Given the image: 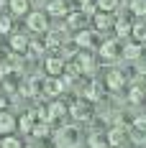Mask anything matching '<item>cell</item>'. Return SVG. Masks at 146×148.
Wrapping results in <instances>:
<instances>
[{
  "label": "cell",
  "mask_w": 146,
  "mask_h": 148,
  "mask_svg": "<svg viewBox=\"0 0 146 148\" xmlns=\"http://www.w3.org/2000/svg\"><path fill=\"white\" fill-rule=\"evenodd\" d=\"M77 140H80L77 128H62V130L54 135V143H57L59 148H74V146H77Z\"/></svg>",
  "instance_id": "1"
},
{
  "label": "cell",
  "mask_w": 146,
  "mask_h": 148,
  "mask_svg": "<svg viewBox=\"0 0 146 148\" xmlns=\"http://www.w3.org/2000/svg\"><path fill=\"white\" fill-rule=\"evenodd\" d=\"M64 66H67L64 56H57V54L46 56V61H44V72H46V77H59V74H64Z\"/></svg>",
  "instance_id": "2"
},
{
  "label": "cell",
  "mask_w": 146,
  "mask_h": 148,
  "mask_svg": "<svg viewBox=\"0 0 146 148\" xmlns=\"http://www.w3.org/2000/svg\"><path fill=\"white\" fill-rule=\"evenodd\" d=\"M26 26H28V31H33V33H46V31H49V18H46V13H28Z\"/></svg>",
  "instance_id": "3"
},
{
  "label": "cell",
  "mask_w": 146,
  "mask_h": 148,
  "mask_svg": "<svg viewBox=\"0 0 146 148\" xmlns=\"http://www.w3.org/2000/svg\"><path fill=\"white\" fill-rule=\"evenodd\" d=\"M69 115H72L77 123H85V120H90V107H87V100H74L72 105H69Z\"/></svg>",
  "instance_id": "4"
},
{
  "label": "cell",
  "mask_w": 146,
  "mask_h": 148,
  "mask_svg": "<svg viewBox=\"0 0 146 148\" xmlns=\"http://www.w3.org/2000/svg\"><path fill=\"white\" fill-rule=\"evenodd\" d=\"M98 51H100V59H102V61H113V59H118V54H120V49H118V41H116V38L102 41Z\"/></svg>",
  "instance_id": "5"
},
{
  "label": "cell",
  "mask_w": 146,
  "mask_h": 148,
  "mask_svg": "<svg viewBox=\"0 0 146 148\" xmlns=\"http://www.w3.org/2000/svg\"><path fill=\"white\" fill-rule=\"evenodd\" d=\"M64 79H59V77H46L44 79V95L46 97H57V95H62L64 92Z\"/></svg>",
  "instance_id": "6"
},
{
  "label": "cell",
  "mask_w": 146,
  "mask_h": 148,
  "mask_svg": "<svg viewBox=\"0 0 146 148\" xmlns=\"http://www.w3.org/2000/svg\"><path fill=\"white\" fill-rule=\"evenodd\" d=\"M126 135H128V130H126L123 125H113V128L105 133V138H108V146H110V148H118L123 140H126Z\"/></svg>",
  "instance_id": "7"
},
{
  "label": "cell",
  "mask_w": 146,
  "mask_h": 148,
  "mask_svg": "<svg viewBox=\"0 0 146 148\" xmlns=\"http://www.w3.org/2000/svg\"><path fill=\"white\" fill-rule=\"evenodd\" d=\"M105 84H108V89H123V84H126V74L120 72V69H108V74H105Z\"/></svg>",
  "instance_id": "8"
},
{
  "label": "cell",
  "mask_w": 146,
  "mask_h": 148,
  "mask_svg": "<svg viewBox=\"0 0 146 148\" xmlns=\"http://www.w3.org/2000/svg\"><path fill=\"white\" fill-rule=\"evenodd\" d=\"M102 89H105V87H102V82L92 79L87 87H85L82 95H85V100H90V102H100V100H102Z\"/></svg>",
  "instance_id": "9"
},
{
  "label": "cell",
  "mask_w": 146,
  "mask_h": 148,
  "mask_svg": "<svg viewBox=\"0 0 146 148\" xmlns=\"http://www.w3.org/2000/svg\"><path fill=\"white\" fill-rule=\"evenodd\" d=\"M15 118L8 112V110H0V135H10L15 130Z\"/></svg>",
  "instance_id": "10"
},
{
  "label": "cell",
  "mask_w": 146,
  "mask_h": 148,
  "mask_svg": "<svg viewBox=\"0 0 146 148\" xmlns=\"http://www.w3.org/2000/svg\"><path fill=\"white\" fill-rule=\"evenodd\" d=\"M28 44H31V38L26 33H13L10 36V49H13L15 54H26L28 51Z\"/></svg>",
  "instance_id": "11"
},
{
  "label": "cell",
  "mask_w": 146,
  "mask_h": 148,
  "mask_svg": "<svg viewBox=\"0 0 146 148\" xmlns=\"http://www.w3.org/2000/svg\"><path fill=\"white\" fill-rule=\"evenodd\" d=\"M46 13L57 15V18H64V15H69V8H67L64 0H49V3H46Z\"/></svg>",
  "instance_id": "12"
},
{
  "label": "cell",
  "mask_w": 146,
  "mask_h": 148,
  "mask_svg": "<svg viewBox=\"0 0 146 148\" xmlns=\"http://www.w3.org/2000/svg\"><path fill=\"white\" fill-rule=\"evenodd\" d=\"M92 26H95L98 31H108L110 26H116V21H113V15H110V13H102V10H100V13L92 15Z\"/></svg>",
  "instance_id": "13"
},
{
  "label": "cell",
  "mask_w": 146,
  "mask_h": 148,
  "mask_svg": "<svg viewBox=\"0 0 146 148\" xmlns=\"http://www.w3.org/2000/svg\"><path fill=\"white\" fill-rule=\"evenodd\" d=\"M113 28H116V36L126 38V36L133 31V23L128 21V15H118V18H116V26H113Z\"/></svg>",
  "instance_id": "14"
},
{
  "label": "cell",
  "mask_w": 146,
  "mask_h": 148,
  "mask_svg": "<svg viewBox=\"0 0 146 148\" xmlns=\"http://www.w3.org/2000/svg\"><path fill=\"white\" fill-rule=\"evenodd\" d=\"M131 133H133V140H136V143H141V140L146 138V115H138V118L133 120Z\"/></svg>",
  "instance_id": "15"
},
{
  "label": "cell",
  "mask_w": 146,
  "mask_h": 148,
  "mask_svg": "<svg viewBox=\"0 0 146 148\" xmlns=\"http://www.w3.org/2000/svg\"><path fill=\"white\" fill-rule=\"evenodd\" d=\"M46 107H49V118H51V120H59V118H64V115L69 112V107H67L64 102H59V100L49 102Z\"/></svg>",
  "instance_id": "16"
},
{
  "label": "cell",
  "mask_w": 146,
  "mask_h": 148,
  "mask_svg": "<svg viewBox=\"0 0 146 148\" xmlns=\"http://www.w3.org/2000/svg\"><path fill=\"white\" fill-rule=\"evenodd\" d=\"M120 54H123V59H128V61H136L138 56H141V44L131 41V44H126L123 49H120Z\"/></svg>",
  "instance_id": "17"
},
{
  "label": "cell",
  "mask_w": 146,
  "mask_h": 148,
  "mask_svg": "<svg viewBox=\"0 0 146 148\" xmlns=\"http://www.w3.org/2000/svg\"><path fill=\"white\" fill-rule=\"evenodd\" d=\"M77 64H80L82 74H92V72H95V59L90 56L87 51H85V54H77Z\"/></svg>",
  "instance_id": "18"
},
{
  "label": "cell",
  "mask_w": 146,
  "mask_h": 148,
  "mask_svg": "<svg viewBox=\"0 0 146 148\" xmlns=\"http://www.w3.org/2000/svg\"><path fill=\"white\" fill-rule=\"evenodd\" d=\"M74 44L80 46V49H90V46H92V33H90L87 28L77 31V33H74Z\"/></svg>",
  "instance_id": "19"
},
{
  "label": "cell",
  "mask_w": 146,
  "mask_h": 148,
  "mask_svg": "<svg viewBox=\"0 0 146 148\" xmlns=\"http://www.w3.org/2000/svg\"><path fill=\"white\" fill-rule=\"evenodd\" d=\"M64 72H67V79H64V84H69V82H74V79H80L82 69H80V64H77V61H67Z\"/></svg>",
  "instance_id": "20"
},
{
  "label": "cell",
  "mask_w": 146,
  "mask_h": 148,
  "mask_svg": "<svg viewBox=\"0 0 146 148\" xmlns=\"http://www.w3.org/2000/svg\"><path fill=\"white\" fill-rule=\"evenodd\" d=\"M8 8L13 15H26L28 13V0H8Z\"/></svg>",
  "instance_id": "21"
},
{
  "label": "cell",
  "mask_w": 146,
  "mask_h": 148,
  "mask_svg": "<svg viewBox=\"0 0 146 148\" xmlns=\"http://www.w3.org/2000/svg\"><path fill=\"white\" fill-rule=\"evenodd\" d=\"M33 118H36L33 112H26V115H21V120H18V128H21V130H23L26 135H31L33 125H36V123H33Z\"/></svg>",
  "instance_id": "22"
},
{
  "label": "cell",
  "mask_w": 146,
  "mask_h": 148,
  "mask_svg": "<svg viewBox=\"0 0 146 148\" xmlns=\"http://www.w3.org/2000/svg\"><path fill=\"white\" fill-rule=\"evenodd\" d=\"M31 135H33V138H46V135H51V125H49L46 120H41V123H36V125H33Z\"/></svg>",
  "instance_id": "23"
},
{
  "label": "cell",
  "mask_w": 146,
  "mask_h": 148,
  "mask_svg": "<svg viewBox=\"0 0 146 148\" xmlns=\"http://www.w3.org/2000/svg\"><path fill=\"white\" fill-rule=\"evenodd\" d=\"M128 102L131 105H141L144 102V89L138 87V84H133V87L128 89Z\"/></svg>",
  "instance_id": "24"
},
{
  "label": "cell",
  "mask_w": 146,
  "mask_h": 148,
  "mask_svg": "<svg viewBox=\"0 0 146 148\" xmlns=\"http://www.w3.org/2000/svg\"><path fill=\"white\" fill-rule=\"evenodd\" d=\"M80 10L87 15V18H92L95 13H100V10H98V3H95V0H82V3H80Z\"/></svg>",
  "instance_id": "25"
},
{
  "label": "cell",
  "mask_w": 146,
  "mask_h": 148,
  "mask_svg": "<svg viewBox=\"0 0 146 148\" xmlns=\"http://www.w3.org/2000/svg\"><path fill=\"white\" fill-rule=\"evenodd\" d=\"M133 41L136 44H144L146 41V23H133Z\"/></svg>",
  "instance_id": "26"
},
{
  "label": "cell",
  "mask_w": 146,
  "mask_h": 148,
  "mask_svg": "<svg viewBox=\"0 0 146 148\" xmlns=\"http://www.w3.org/2000/svg\"><path fill=\"white\" fill-rule=\"evenodd\" d=\"M90 148H108V138H105V133H92V135H90Z\"/></svg>",
  "instance_id": "27"
},
{
  "label": "cell",
  "mask_w": 146,
  "mask_h": 148,
  "mask_svg": "<svg viewBox=\"0 0 146 148\" xmlns=\"http://www.w3.org/2000/svg\"><path fill=\"white\" fill-rule=\"evenodd\" d=\"M87 21V15L82 13V10H77V13H69V26H74L77 31H82V23Z\"/></svg>",
  "instance_id": "28"
},
{
  "label": "cell",
  "mask_w": 146,
  "mask_h": 148,
  "mask_svg": "<svg viewBox=\"0 0 146 148\" xmlns=\"http://www.w3.org/2000/svg\"><path fill=\"white\" fill-rule=\"evenodd\" d=\"M98 3V10H102V13H113L118 8V0H95Z\"/></svg>",
  "instance_id": "29"
},
{
  "label": "cell",
  "mask_w": 146,
  "mask_h": 148,
  "mask_svg": "<svg viewBox=\"0 0 146 148\" xmlns=\"http://www.w3.org/2000/svg\"><path fill=\"white\" fill-rule=\"evenodd\" d=\"M0 148H21V140H18V138H13V135H3Z\"/></svg>",
  "instance_id": "30"
},
{
  "label": "cell",
  "mask_w": 146,
  "mask_h": 148,
  "mask_svg": "<svg viewBox=\"0 0 146 148\" xmlns=\"http://www.w3.org/2000/svg\"><path fill=\"white\" fill-rule=\"evenodd\" d=\"M131 13L146 15V0H131Z\"/></svg>",
  "instance_id": "31"
},
{
  "label": "cell",
  "mask_w": 146,
  "mask_h": 148,
  "mask_svg": "<svg viewBox=\"0 0 146 148\" xmlns=\"http://www.w3.org/2000/svg\"><path fill=\"white\" fill-rule=\"evenodd\" d=\"M59 44H62L59 33H49V38H46V49H51V51H59Z\"/></svg>",
  "instance_id": "32"
},
{
  "label": "cell",
  "mask_w": 146,
  "mask_h": 148,
  "mask_svg": "<svg viewBox=\"0 0 146 148\" xmlns=\"http://www.w3.org/2000/svg\"><path fill=\"white\" fill-rule=\"evenodd\" d=\"M13 31V21L10 15H0V33H10Z\"/></svg>",
  "instance_id": "33"
},
{
  "label": "cell",
  "mask_w": 146,
  "mask_h": 148,
  "mask_svg": "<svg viewBox=\"0 0 146 148\" xmlns=\"http://www.w3.org/2000/svg\"><path fill=\"white\" fill-rule=\"evenodd\" d=\"M8 74H10V64L8 61H0V82H5Z\"/></svg>",
  "instance_id": "34"
},
{
  "label": "cell",
  "mask_w": 146,
  "mask_h": 148,
  "mask_svg": "<svg viewBox=\"0 0 146 148\" xmlns=\"http://www.w3.org/2000/svg\"><path fill=\"white\" fill-rule=\"evenodd\" d=\"M28 51L36 56V54H41V51H44V44H39V41H31V44H28Z\"/></svg>",
  "instance_id": "35"
}]
</instances>
